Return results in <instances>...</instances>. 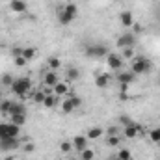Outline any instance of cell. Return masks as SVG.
Masks as SVG:
<instances>
[{
    "mask_svg": "<svg viewBox=\"0 0 160 160\" xmlns=\"http://www.w3.org/2000/svg\"><path fill=\"white\" fill-rule=\"evenodd\" d=\"M11 104H13L11 101H0V112L2 114H8L9 108H11Z\"/></svg>",
    "mask_w": 160,
    "mask_h": 160,
    "instance_id": "obj_28",
    "label": "cell"
},
{
    "mask_svg": "<svg viewBox=\"0 0 160 160\" xmlns=\"http://www.w3.org/2000/svg\"><path fill=\"white\" fill-rule=\"evenodd\" d=\"M45 97H47V93H45V91H36V93L32 95V99H34V102H39V104H43V101H45Z\"/></svg>",
    "mask_w": 160,
    "mask_h": 160,
    "instance_id": "obj_27",
    "label": "cell"
},
{
    "mask_svg": "<svg viewBox=\"0 0 160 160\" xmlns=\"http://www.w3.org/2000/svg\"><path fill=\"white\" fill-rule=\"evenodd\" d=\"M9 118H11V123H13V125L22 127L24 121H26V114H15V116H9Z\"/></svg>",
    "mask_w": 160,
    "mask_h": 160,
    "instance_id": "obj_19",
    "label": "cell"
},
{
    "mask_svg": "<svg viewBox=\"0 0 160 160\" xmlns=\"http://www.w3.org/2000/svg\"><path fill=\"white\" fill-rule=\"evenodd\" d=\"M63 9H65L67 13H71L73 17H77V15H78V8H77V4H73V2L65 4V6H63Z\"/></svg>",
    "mask_w": 160,
    "mask_h": 160,
    "instance_id": "obj_24",
    "label": "cell"
},
{
    "mask_svg": "<svg viewBox=\"0 0 160 160\" xmlns=\"http://www.w3.org/2000/svg\"><path fill=\"white\" fill-rule=\"evenodd\" d=\"M9 8H11V11H15V13H24V11H26V2H24V0H11Z\"/></svg>",
    "mask_w": 160,
    "mask_h": 160,
    "instance_id": "obj_15",
    "label": "cell"
},
{
    "mask_svg": "<svg viewBox=\"0 0 160 160\" xmlns=\"http://www.w3.org/2000/svg\"><path fill=\"white\" fill-rule=\"evenodd\" d=\"M80 160H82V158H80Z\"/></svg>",
    "mask_w": 160,
    "mask_h": 160,
    "instance_id": "obj_40",
    "label": "cell"
},
{
    "mask_svg": "<svg viewBox=\"0 0 160 160\" xmlns=\"http://www.w3.org/2000/svg\"><path fill=\"white\" fill-rule=\"evenodd\" d=\"M158 22H160V17H158Z\"/></svg>",
    "mask_w": 160,
    "mask_h": 160,
    "instance_id": "obj_39",
    "label": "cell"
},
{
    "mask_svg": "<svg viewBox=\"0 0 160 160\" xmlns=\"http://www.w3.org/2000/svg\"><path fill=\"white\" fill-rule=\"evenodd\" d=\"M78 78H80V71L77 69V67L69 65L67 71H65V80H67V82H77Z\"/></svg>",
    "mask_w": 160,
    "mask_h": 160,
    "instance_id": "obj_14",
    "label": "cell"
},
{
    "mask_svg": "<svg viewBox=\"0 0 160 160\" xmlns=\"http://www.w3.org/2000/svg\"><path fill=\"white\" fill-rule=\"evenodd\" d=\"M88 140H99L101 136H102V128H99V127H93V128H89L88 130Z\"/></svg>",
    "mask_w": 160,
    "mask_h": 160,
    "instance_id": "obj_17",
    "label": "cell"
},
{
    "mask_svg": "<svg viewBox=\"0 0 160 160\" xmlns=\"http://www.w3.org/2000/svg\"><path fill=\"white\" fill-rule=\"evenodd\" d=\"M116 160H121V158H118V157H116Z\"/></svg>",
    "mask_w": 160,
    "mask_h": 160,
    "instance_id": "obj_38",
    "label": "cell"
},
{
    "mask_svg": "<svg viewBox=\"0 0 160 160\" xmlns=\"http://www.w3.org/2000/svg\"><path fill=\"white\" fill-rule=\"evenodd\" d=\"M26 62H28V60H26L24 56H17V58H15V65H19V67H22Z\"/></svg>",
    "mask_w": 160,
    "mask_h": 160,
    "instance_id": "obj_35",
    "label": "cell"
},
{
    "mask_svg": "<svg viewBox=\"0 0 160 160\" xmlns=\"http://www.w3.org/2000/svg\"><path fill=\"white\" fill-rule=\"evenodd\" d=\"M86 54L91 58H102V56H108V48L104 45H91L86 48Z\"/></svg>",
    "mask_w": 160,
    "mask_h": 160,
    "instance_id": "obj_5",
    "label": "cell"
},
{
    "mask_svg": "<svg viewBox=\"0 0 160 160\" xmlns=\"http://www.w3.org/2000/svg\"><path fill=\"white\" fill-rule=\"evenodd\" d=\"M108 84H110V77L108 75H101V77L95 78V86L97 88H106Z\"/></svg>",
    "mask_w": 160,
    "mask_h": 160,
    "instance_id": "obj_18",
    "label": "cell"
},
{
    "mask_svg": "<svg viewBox=\"0 0 160 160\" xmlns=\"http://www.w3.org/2000/svg\"><path fill=\"white\" fill-rule=\"evenodd\" d=\"M121 52H123V56H121V58H127V60L134 58V48H121Z\"/></svg>",
    "mask_w": 160,
    "mask_h": 160,
    "instance_id": "obj_30",
    "label": "cell"
},
{
    "mask_svg": "<svg viewBox=\"0 0 160 160\" xmlns=\"http://www.w3.org/2000/svg\"><path fill=\"white\" fill-rule=\"evenodd\" d=\"M151 140L157 142V143H160V128H153V130H151Z\"/></svg>",
    "mask_w": 160,
    "mask_h": 160,
    "instance_id": "obj_32",
    "label": "cell"
},
{
    "mask_svg": "<svg viewBox=\"0 0 160 160\" xmlns=\"http://www.w3.org/2000/svg\"><path fill=\"white\" fill-rule=\"evenodd\" d=\"M151 69V62L147 60V58H143V56H140V58H134L132 60V63H130V71L138 77V75H143V73H147Z\"/></svg>",
    "mask_w": 160,
    "mask_h": 160,
    "instance_id": "obj_1",
    "label": "cell"
},
{
    "mask_svg": "<svg viewBox=\"0 0 160 160\" xmlns=\"http://www.w3.org/2000/svg\"><path fill=\"white\" fill-rule=\"evenodd\" d=\"M21 145V140L19 138H2L0 140V149L2 151H13Z\"/></svg>",
    "mask_w": 160,
    "mask_h": 160,
    "instance_id": "obj_7",
    "label": "cell"
},
{
    "mask_svg": "<svg viewBox=\"0 0 160 160\" xmlns=\"http://www.w3.org/2000/svg\"><path fill=\"white\" fill-rule=\"evenodd\" d=\"M119 143H121V138L118 134H112V136L106 138V145H108V147H118Z\"/></svg>",
    "mask_w": 160,
    "mask_h": 160,
    "instance_id": "obj_20",
    "label": "cell"
},
{
    "mask_svg": "<svg viewBox=\"0 0 160 160\" xmlns=\"http://www.w3.org/2000/svg\"><path fill=\"white\" fill-rule=\"evenodd\" d=\"M80 158L82 160H93L95 158V153H93L91 149H84V151L80 153Z\"/></svg>",
    "mask_w": 160,
    "mask_h": 160,
    "instance_id": "obj_26",
    "label": "cell"
},
{
    "mask_svg": "<svg viewBox=\"0 0 160 160\" xmlns=\"http://www.w3.org/2000/svg\"><path fill=\"white\" fill-rule=\"evenodd\" d=\"M48 67H50L52 71H56V69H60V67H62V60H60V58H56V56H52V58H48Z\"/></svg>",
    "mask_w": 160,
    "mask_h": 160,
    "instance_id": "obj_23",
    "label": "cell"
},
{
    "mask_svg": "<svg viewBox=\"0 0 160 160\" xmlns=\"http://www.w3.org/2000/svg\"><path fill=\"white\" fill-rule=\"evenodd\" d=\"M106 60H108V65H110L112 69H116V71H121V69L125 67V60L121 58L119 54H114V52H108V56H106Z\"/></svg>",
    "mask_w": 160,
    "mask_h": 160,
    "instance_id": "obj_6",
    "label": "cell"
},
{
    "mask_svg": "<svg viewBox=\"0 0 160 160\" xmlns=\"http://www.w3.org/2000/svg\"><path fill=\"white\" fill-rule=\"evenodd\" d=\"M75 19H77V17H73L71 13H67V11H65L63 8H62V9L58 11V21H60V24H63V26H67V24H71V22H73Z\"/></svg>",
    "mask_w": 160,
    "mask_h": 160,
    "instance_id": "obj_12",
    "label": "cell"
},
{
    "mask_svg": "<svg viewBox=\"0 0 160 160\" xmlns=\"http://www.w3.org/2000/svg\"><path fill=\"white\" fill-rule=\"evenodd\" d=\"M8 114H9V116H15V114H26V108H24L22 104H11V108H9Z\"/></svg>",
    "mask_w": 160,
    "mask_h": 160,
    "instance_id": "obj_21",
    "label": "cell"
},
{
    "mask_svg": "<svg viewBox=\"0 0 160 160\" xmlns=\"http://www.w3.org/2000/svg\"><path fill=\"white\" fill-rule=\"evenodd\" d=\"M0 101H2V91H0Z\"/></svg>",
    "mask_w": 160,
    "mask_h": 160,
    "instance_id": "obj_37",
    "label": "cell"
},
{
    "mask_svg": "<svg viewBox=\"0 0 160 160\" xmlns=\"http://www.w3.org/2000/svg\"><path fill=\"white\" fill-rule=\"evenodd\" d=\"M138 134H142V127L140 125H125V138H136Z\"/></svg>",
    "mask_w": 160,
    "mask_h": 160,
    "instance_id": "obj_13",
    "label": "cell"
},
{
    "mask_svg": "<svg viewBox=\"0 0 160 160\" xmlns=\"http://www.w3.org/2000/svg\"><path fill=\"white\" fill-rule=\"evenodd\" d=\"M134 45H136V34H132V32L123 34L118 39V47L119 48H134Z\"/></svg>",
    "mask_w": 160,
    "mask_h": 160,
    "instance_id": "obj_4",
    "label": "cell"
},
{
    "mask_svg": "<svg viewBox=\"0 0 160 160\" xmlns=\"http://www.w3.org/2000/svg\"><path fill=\"white\" fill-rule=\"evenodd\" d=\"M118 158L130 160V158H132V157H130V151H128V149H119V151H118Z\"/></svg>",
    "mask_w": 160,
    "mask_h": 160,
    "instance_id": "obj_29",
    "label": "cell"
},
{
    "mask_svg": "<svg viewBox=\"0 0 160 160\" xmlns=\"http://www.w3.org/2000/svg\"><path fill=\"white\" fill-rule=\"evenodd\" d=\"M30 88H32V82H30V78H26V77H22V78H15L13 80V84H11L13 93H15V95H22V97L30 91Z\"/></svg>",
    "mask_w": 160,
    "mask_h": 160,
    "instance_id": "obj_2",
    "label": "cell"
},
{
    "mask_svg": "<svg viewBox=\"0 0 160 160\" xmlns=\"http://www.w3.org/2000/svg\"><path fill=\"white\" fill-rule=\"evenodd\" d=\"M54 104H56V95H52V93H50V95H47V97H45V101H43V106L52 108Z\"/></svg>",
    "mask_w": 160,
    "mask_h": 160,
    "instance_id": "obj_25",
    "label": "cell"
},
{
    "mask_svg": "<svg viewBox=\"0 0 160 160\" xmlns=\"http://www.w3.org/2000/svg\"><path fill=\"white\" fill-rule=\"evenodd\" d=\"M136 80V75L128 69V71H119L118 73V82H119L121 86H127V84H132Z\"/></svg>",
    "mask_w": 160,
    "mask_h": 160,
    "instance_id": "obj_9",
    "label": "cell"
},
{
    "mask_svg": "<svg viewBox=\"0 0 160 160\" xmlns=\"http://www.w3.org/2000/svg\"><path fill=\"white\" fill-rule=\"evenodd\" d=\"M52 93L56 97H67L69 95V82L67 80H60L54 88H52Z\"/></svg>",
    "mask_w": 160,
    "mask_h": 160,
    "instance_id": "obj_8",
    "label": "cell"
},
{
    "mask_svg": "<svg viewBox=\"0 0 160 160\" xmlns=\"http://www.w3.org/2000/svg\"><path fill=\"white\" fill-rule=\"evenodd\" d=\"M13 77H11V75H4V77H2V82H4V84H6V86H9V88H11V84H13Z\"/></svg>",
    "mask_w": 160,
    "mask_h": 160,
    "instance_id": "obj_34",
    "label": "cell"
},
{
    "mask_svg": "<svg viewBox=\"0 0 160 160\" xmlns=\"http://www.w3.org/2000/svg\"><path fill=\"white\" fill-rule=\"evenodd\" d=\"M6 134H8V123H0V140L6 138Z\"/></svg>",
    "mask_w": 160,
    "mask_h": 160,
    "instance_id": "obj_33",
    "label": "cell"
},
{
    "mask_svg": "<svg viewBox=\"0 0 160 160\" xmlns=\"http://www.w3.org/2000/svg\"><path fill=\"white\" fill-rule=\"evenodd\" d=\"M60 149H62L63 153H69V151L73 149V142H71V143H69V142H62V143H60Z\"/></svg>",
    "mask_w": 160,
    "mask_h": 160,
    "instance_id": "obj_31",
    "label": "cell"
},
{
    "mask_svg": "<svg viewBox=\"0 0 160 160\" xmlns=\"http://www.w3.org/2000/svg\"><path fill=\"white\" fill-rule=\"evenodd\" d=\"M80 104H82V101L78 97H65L63 102H62V112L63 114H71V112H75L78 108Z\"/></svg>",
    "mask_w": 160,
    "mask_h": 160,
    "instance_id": "obj_3",
    "label": "cell"
},
{
    "mask_svg": "<svg viewBox=\"0 0 160 160\" xmlns=\"http://www.w3.org/2000/svg\"><path fill=\"white\" fill-rule=\"evenodd\" d=\"M36 54H38V50H36L34 47H26V48H22V56H24L26 60H32V58H36Z\"/></svg>",
    "mask_w": 160,
    "mask_h": 160,
    "instance_id": "obj_22",
    "label": "cell"
},
{
    "mask_svg": "<svg viewBox=\"0 0 160 160\" xmlns=\"http://www.w3.org/2000/svg\"><path fill=\"white\" fill-rule=\"evenodd\" d=\"M13 54H15V58H17V56H22V48H19V47L13 48Z\"/></svg>",
    "mask_w": 160,
    "mask_h": 160,
    "instance_id": "obj_36",
    "label": "cell"
},
{
    "mask_svg": "<svg viewBox=\"0 0 160 160\" xmlns=\"http://www.w3.org/2000/svg\"><path fill=\"white\" fill-rule=\"evenodd\" d=\"M119 19H121V24H123V26H132V24H134V17H132L130 11H123L119 15Z\"/></svg>",
    "mask_w": 160,
    "mask_h": 160,
    "instance_id": "obj_16",
    "label": "cell"
},
{
    "mask_svg": "<svg viewBox=\"0 0 160 160\" xmlns=\"http://www.w3.org/2000/svg\"><path fill=\"white\" fill-rule=\"evenodd\" d=\"M43 82H45V86H47V88H50V89H52V88L60 82V78H58V75H56L54 71H48V73H45Z\"/></svg>",
    "mask_w": 160,
    "mask_h": 160,
    "instance_id": "obj_11",
    "label": "cell"
},
{
    "mask_svg": "<svg viewBox=\"0 0 160 160\" xmlns=\"http://www.w3.org/2000/svg\"><path fill=\"white\" fill-rule=\"evenodd\" d=\"M88 136H75L73 138V147L78 151V153H82L84 149H88Z\"/></svg>",
    "mask_w": 160,
    "mask_h": 160,
    "instance_id": "obj_10",
    "label": "cell"
}]
</instances>
